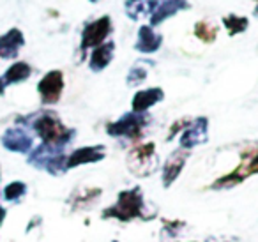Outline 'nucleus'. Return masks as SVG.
Listing matches in <instances>:
<instances>
[{"instance_id": "nucleus-19", "label": "nucleus", "mask_w": 258, "mask_h": 242, "mask_svg": "<svg viewBox=\"0 0 258 242\" xmlns=\"http://www.w3.org/2000/svg\"><path fill=\"white\" fill-rule=\"evenodd\" d=\"M156 4H158V0H127L125 2V9H127V15L131 18L137 20L149 15V13H154Z\"/></svg>"}, {"instance_id": "nucleus-8", "label": "nucleus", "mask_w": 258, "mask_h": 242, "mask_svg": "<svg viewBox=\"0 0 258 242\" xmlns=\"http://www.w3.org/2000/svg\"><path fill=\"white\" fill-rule=\"evenodd\" d=\"M110 32H111V22L108 16L99 18L97 22L87 25L82 34V51H87L90 48L94 50L99 44H103Z\"/></svg>"}, {"instance_id": "nucleus-16", "label": "nucleus", "mask_w": 258, "mask_h": 242, "mask_svg": "<svg viewBox=\"0 0 258 242\" xmlns=\"http://www.w3.org/2000/svg\"><path fill=\"white\" fill-rule=\"evenodd\" d=\"M32 76V68L27 62H15L13 66H9L6 69V73L2 75V80H4L6 85H18V83H23Z\"/></svg>"}, {"instance_id": "nucleus-26", "label": "nucleus", "mask_w": 258, "mask_h": 242, "mask_svg": "<svg viewBox=\"0 0 258 242\" xmlns=\"http://www.w3.org/2000/svg\"><path fill=\"white\" fill-rule=\"evenodd\" d=\"M0 180H2V175H0ZM0 196H2V188H0Z\"/></svg>"}, {"instance_id": "nucleus-20", "label": "nucleus", "mask_w": 258, "mask_h": 242, "mask_svg": "<svg viewBox=\"0 0 258 242\" xmlns=\"http://www.w3.org/2000/svg\"><path fill=\"white\" fill-rule=\"evenodd\" d=\"M101 196L99 189H83L73 195V200H69V203H73L75 209H85V207L92 205L97 198Z\"/></svg>"}, {"instance_id": "nucleus-4", "label": "nucleus", "mask_w": 258, "mask_h": 242, "mask_svg": "<svg viewBox=\"0 0 258 242\" xmlns=\"http://www.w3.org/2000/svg\"><path fill=\"white\" fill-rule=\"evenodd\" d=\"M127 166L133 173H137V177H149L158 166L154 143H145L131 150L127 157Z\"/></svg>"}, {"instance_id": "nucleus-5", "label": "nucleus", "mask_w": 258, "mask_h": 242, "mask_svg": "<svg viewBox=\"0 0 258 242\" xmlns=\"http://www.w3.org/2000/svg\"><path fill=\"white\" fill-rule=\"evenodd\" d=\"M145 124H147V118L144 113H125L118 118L117 122H111L108 124L106 131L110 136H120V138H129V140H137L142 136Z\"/></svg>"}, {"instance_id": "nucleus-3", "label": "nucleus", "mask_w": 258, "mask_h": 242, "mask_svg": "<svg viewBox=\"0 0 258 242\" xmlns=\"http://www.w3.org/2000/svg\"><path fill=\"white\" fill-rule=\"evenodd\" d=\"M27 163L36 170H43L53 177L68 171V156H66L64 149L48 145V143H41V145L34 147L27 156Z\"/></svg>"}, {"instance_id": "nucleus-17", "label": "nucleus", "mask_w": 258, "mask_h": 242, "mask_svg": "<svg viewBox=\"0 0 258 242\" xmlns=\"http://www.w3.org/2000/svg\"><path fill=\"white\" fill-rule=\"evenodd\" d=\"M27 193H29V186H27L25 182L23 180H13L2 188V196H0V198L4 200V202L15 203L16 205V203H20L23 198H25Z\"/></svg>"}, {"instance_id": "nucleus-27", "label": "nucleus", "mask_w": 258, "mask_h": 242, "mask_svg": "<svg viewBox=\"0 0 258 242\" xmlns=\"http://www.w3.org/2000/svg\"><path fill=\"white\" fill-rule=\"evenodd\" d=\"M111 242H118V240H111Z\"/></svg>"}, {"instance_id": "nucleus-11", "label": "nucleus", "mask_w": 258, "mask_h": 242, "mask_svg": "<svg viewBox=\"0 0 258 242\" xmlns=\"http://www.w3.org/2000/svg\"><path fill=\"white\" fill-rule=\"evenodd\" d=\"M25 44V37L20 29H11L6 34L0 36V58L2 60H11L16 58L20 53V50Z\"/></svg>"}, {"instance_id": "nucleus-12", "label": "nucleus", "mask_w": 258, "mask_h": 242, "mask_svg": "<svg viewBox=\"0 0 258 242\" xmlns=\"http://www.w3.org/2000/svg\"><path fill=\"white\" fill-rule=\"evenodd\" d=\"M106 156V150L103 145H92V147H82L76 149L68 156V170L76 166H83V164L97 163Z\"/></svg>"}, {"instance_id": "nucleus-18", "label": "nucleus", "mask_w": 258, "mask_h": 242, "mask_svg": "<svg viewBox=\"0 0 258 242\" xmlns=\"http://www.w3.org/2000/svg\"><path fill=\"white\" fill-rule=\"evenodd\" d=\"M187 8V4L184 0H166L165 4H161L154 13H152V18H151V25H158V23L165 22L168 16L175 15L179 9Z\"/></svg>"}, {"instance_id": "nucleus-25", "label": "nucleus", "mask_w": 258, "mask_h": 242, "mask_svg": "<svg viewBox=\"0 0 258 242\" xmlns=\"http://www.w3.org/2000/svg\"><path fill=\"white\" fill-rule=\"evenodd\" d=\"M6 89H8V85H6L4 80H2V76H0V96H4V94H6Z\"/></svg>"}, {"instance_id": "nucleus-21", "label": "nucleus", "mask_w": 258, "mask_h": 242, "mask_svg": "<svg viewBox=\"0 0 258 242\" xmlns=\"http://www.w3.org/2000/svg\"><path fill=\"white\" fill-rule=\"evenodd\" d=\"M226 25V29H228L230 34H239L242 32V30L247 29V20L246 18H239V16H228V18L223 20Z\"/></svg>"}, {"instance_id": "nucleus-1", "label": "nucleus", "mask_w": 258, "mask_h": 242, "mask_svg": "<svg viewBox=\"0 0 258 242\" xmlns=\"http://www.w3.org/2000/svg\"><path fill=\"white\" fill-rule=\"evenodd\" d=\"M16 124L23 126L27 129H32L41 138V143L62 147V149H66V145L71 143L76 135L75 129L66 128L58 118V115L50 110H43L29 115V117H22L16 120Z\"/></svg>"}, {"instance_id": "nucleus-28", "label": "nucleus", "mask_w": 258, "mask_h": 242, "mask_svg": "<svg viewBox=\"0 0 258 242\" xmlns=\"http://www.w3.org/2000/svg\"><path fill=\"white\" fill-rule=\"evenodd\" d=\"M256 13H258V9H256Z\"/></svg>"}, {"instance_id": "nucleus-22", "label": "nucleus", "mask_w": 258, "mask_h": 242, "mask_svg": "<svg viewBox=\"0 0 258 242\" xmlns=\"http://www.w3.org/2000/svg\"><path fill=\"white\" fill-rule=\"evenodd\" d=\"M195 34H197L202 41L211 43V41H214V37H216V27H211L209 23H198L197 29H195Z\"/></svg>"}, {"instance_id": "nucleus-23", "label": "nucleus", "mask_w": 258, "mask_h": 242, "mask_svg": "<svg viewBox=\"0 0 258 242\" xmlns=\"http://www.w3.org/2000/svg\"><path fill=\"white\" fill-rule=\"evenodd\" d=\"M145 78H147V69L140 68V66H135L127 75V83L129 85H138V83H142Z\"/></svg>"}, {"instance_id": "nucleus-6", "label": "nucleus", "mask_w": 258, "mask_h": 242, "mask_svg": "<svg viewBox=\"0 0 258 242\" xmlns=\"http://www.w3.org/2000/svg\"><path fill=\"white\" fill-rule=\"evenodd\" d=\"M0 143H2V147H4L6 150H9V152L29 156L30 150L34 149V136L27 128L16 124V126H13V128H8L2 133Z\"/></svg>"}, {"instance_id": "nucleus-9", "label": "nucleus", "mask_w": 258, "mask_h": 242, "mask_svg": "<svg viewBox=\"0 0 258 242\" xmlns=\"http://www.w3.org/2000/svg\"><path fill=\"white\" fill-rule=\"evenodd\" d=\"M207 128L209 122L205 117H198L197 120L189 122L187 128L184 129L182 136H180V147L184 150H189L193 147L200 145V143L207 142Z\"/></svg>"}, {"instance_id": "nucleus-14", "label": "nucleus", "mask_w": 258, "mask_h": 242, "mask_svg": "<svg viewBox=\"0 0 258 242\" xmlns=\"http://www.w3.org/2000/svg\"><path fill=\"white\" fill-rule=\"evenodd\" d=\"M113 51H115V44L111 43V41L94 48L92 53H90V58H89L90 69L97 73V71H103L104 68H108V64H110L111 58H113Z\"/></svg>"}, {"instance_id": "nucleus-2", "label": "nucleus", "mask_w": 258, "mask_h": 242, "mask_svg": "<svg viewBox=\"0 0 258 242\" xmlns=\"http://www.w3.org/2000/svg\"><path fill=\"white\" fill-rule=\"evenodd\" d=\"M145 216H147V203L140 188L120 191L117 202L103 210V219H117L122 223L133 221L137 217L147 219Z\"/></svg>"}, {"instance_id": "nucleus-10", "label": "nucleus", "mask_w": 258, "mask_h": 242, "mask_svg": "<svg viewBox=\"0 0 258 242\" xmlns=\"http://www.w3.org/2000/svg\"><path fill=\"white\" fill-rule=\"evenodd\" d=\"M186 161H187V152L184 149H180V150H177V152H173L172 156L163 163L161 180L165 188H170V186L179 178L182 168L186 166Z\"/></svg>"}, {"instance_id": "nucleus-7", "label": "nucleus", "mask_w": 258, "mask_h": 242, "mask_svg": "<svg viewBox=\"0 0 258 242\" xmlns=\"http://www.w3.org/2000/svg\"><path fill=\"white\" fill-rule=\"evenodd\" d=\"M64 90V75L62 71H50L41 78V82L37 83V92H39L41 103L43 104H55L58 103Z\"/></svg>"}, {"instance_id": "nucleus-13", "label": "nucleus", "mask_w": 258, "mask_h": 242, "mask_svg": "<svg viewBox=\"0 0 258 242\" xmlns=\"http://www.w3.org/2000/svg\"><path fill=\"white\" fill-rule=\"evenodd\" d=\"M163 99V90L154 87V89H145V90H140V92L135 94L133 101V111L135 113H145L149 108H152L156 103Z\"/></svg>"}, {"instance_id": "nucleus-24", "label": "nucleus", "mask_w": 258, "mask_h": 242, "mask_svg": "<svg viewBox=\"0 0 258 242\" xmlns=\"http://www.w3.org/2000/svg\"><path fill=\"white\" fill-rule=\"evenodd\" d=\"M6 217H8V209H6L4 205H0V228L4 226Z\"/></svg>"}, {"instance_id": "nucleus-15", "label": "nucleus", "mask_w": 258, "mask_h": 242, "mask_svg": "<svg viewBox=\"0 0 258 242\" xmlns=\"http://www.w3.org/2000/svg\"><path fill=\"white\" fill-rule=\"evenodd\" d=\"M161 43L163 37L154 34L152 27H142L140 32H138V41L135 44V48L138 51H142V53H154V51L159 50Z\"/></svg>"}]
</instances>
